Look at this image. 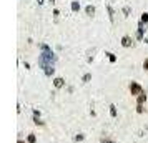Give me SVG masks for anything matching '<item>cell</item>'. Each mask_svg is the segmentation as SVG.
<instances>
[{
  "instance_id": "obj_1",
  "label": "cell",
  "mask_w": 148,
  "mask_h": 143,
  "mask_svg": "<svg viewBox=\"0 0 148 143\" xmlns=\"http://www.w3.org/2000/svg\"><path fill=\"white\" fill-rule=\"evenodd\" d=\"M40 48H42V55L38 58V65L43 68V72H45L47 76H50V75H53V72H55L53 63H55V60H57V55L47 47L45 43H42Z\"/></svg>"
},
{
  "instance_id": "obj_2",
  "label": "cell",
  "mask_w": 148,
  "mask_h": 143,
  "mask_svg": "<svg viewBox=\"0 0 148 143\" xmlns=\"http://www.w3.org/2000/svg\"><path fill=\"white\" fill-rule=\"evenodd\" d=\"M130 92H131V95H137V96L143 93L141 86H140L138 83H137V82H131V83H130Z\"/></svg>"
},
{
  "instance_id": "obj_3",
  "label": "cell",
  "mask_w": 148,
  "mask_h": 143,
  "mask_svg": "<svg viewBox=\"0 0 148 143\" xmlns=\"http://www.w3.org/2000/svg\"><path fill=\"white\" fill-rule=\"evenodd\" d=\"M145 27H143V23H141V22H140L138 23V30H137V38H138V40H143V32H145Z\"/></svg>"
},
{
  "instance_id": "obj_4",
  "label": "cell",
  "mask_w": 148,
  "mask_h": 143,
  "mask_svg": "<svg viewBox=\"0 0 148 143\" xmlns=\"http://www.w3.org/2000/svg\"><path fill=\"white\" fill-rule=\"evenodd\" d=\"M121 45H123V47H131V45H133V42H131V38L128 37V35H125V37L121 38Z\"/></svg>"
},
{
  "instance_id": "obj_5",
  "label": "cell",
  "mask_w": 148,
  "mask_h": 143,
  "mask_svg": "<svg viewBox=\"0 0 148 143\" xmlns=\"http://www.w3.org/2000/svg\"><path fill=\"white\" fill-rule=\"evenodd\" d=\"M53 85H55V88H62V86L65 85V80L60 78V76H57L55 80H53Z\"/></svg>"
},
{
  "instance_id": "obj_6",
  "label": "cell",
  "mask_w": 148,
  "mask_h": 143,
  "mask_svg": "<svg viewBox=\"0 0 148 143\" xmlns=\"http://www.w3.org/2000/svg\"><path fill=\"white\" fill-rule=\"evenodd\" d=\"M85 12H87V15H88V17H93V15H95V7H93V5H87Z\"/></svg>"
},
{
  "instance_id": "obj_7",
  "label": "cell",
  "mask_w": 148,
  "mask_h": 143,
  "mask_svg": "<svg viewBox=\"0 0 148 143\" xmlns=\"http://www.w3.org/2000/svg\"><path fill=\"white\" fill-rule=\"evenodd\" d=\"M70 7H72V12H78V10H80V2H77V0H75V2H72V5H70Z\"/></svg>"
},
{
  "instance_id": "obj_8",
  "label": "cell",
  "mask_w": 148,
  "mask_h": 143,
  "mask_svg": "<svg viewBox=\"0 0 148 143\" xmlns=\"http://www.w3.org/2000/svg\"><path fill=\"white\" fill-rule=\"evenodd\" d=\"M143 102H147V95H145V92L138 95V105H143Z\"/></svg>"
},
{
  "instance_id": "obj_9",
  "label": "cell",
  "mask_w": 148,
  "mask_h": 143,
  "mask_svg": "<svg viewBox=\"0 0 148 143\" xmlns=\"http://www.w3.org/2000/svg\"><path fill=\"white\" fill-rule=\"evenodd\" d=\"M110 115L111 116H117V106L115 105H110Z\"/></svg>"
},
{
  "instance_id": "obj_10",
  "label": "cell",
  "mask_w": 148,
  "mask_h": 143,
  "mask_svg": "<svg viewBox=\"0 0 148 143\" xmlns=\"http://www.w3.org/2000/svg\"><path fill=\"white\" fill-rule=\"evenodd\" d=\"M27 140H28V143H35V142H37V138H35V135H33V133H32V135H28V138H27Z\"/></svg>"
},
{
  "instance_id": "obj_11",
  "label": "cell",
  "mask_w": 148,
  "mask_h": 143,
  "mask_svg": "<svg viewBox=\"0 0 148 143\" xmlns=\"http://www.w3.org/2000/svg\"><path fill=\"white\" fill-rule=\"evenodd\" d=\"M141 23H148V13H143L141 15V20H140Z\"/></svg>"
},
{
  "instance_id": "obj_12",
  "label": "cell",
  "mask_w": 148,
  "mask_h": 143,
  "mask_svg": "<svg viewBox=\"0 0 148 143\" xmlns=\"http://www.w3.org/2000/svg\"><path fill=\"white\" fill-rule=\"evenodd\" d=\"M107 55H108V58H110V62H111V63H115V62H117V57H115L113 53H107Z\"/></svg>"
},
{
  "instance_id": "obj_13",
  "label": "cell",
  "mask_w": 148,
  "mask_h": 143,
  "mask_svg": "<svg viewBox=\"0 0 148 143\" xmlns=\"http://www.w3.org/2000/svg\"><path fill=\"white\" fill-rule=\"evenodd\" d=\"M92 80V75L90 73H87V75H83V83H87V82H90Z\"/></svg>"
},
{
  "instance_id": "obj_14",
  "label": "cell",
  "mask_w": 148,
  "mask_h": 143,
  "mask_svg": "<svg viewBox=\"0 0 148 143\" xmlns=\"http://www.w3.org/2000/svg\"><path fill=\"white\" fill-rule=\"evenodd\" d=\"M130 12H131V10H130V7H123V13H125L127 17L130 15Z\"/></svg>"
},
{
  "instance_id": "obj_15",
  "label": "cell",
  "mask_w": 148,
  "mask_h": 143,
  "mask_svg": "<svg viewBox=\"0 0 148 143\" xmlns=\"http://www.w3.org/2000/svg\"><path fill=\"white\" fill-rule=\"evenodd\" d=\"M108 13H110V20L113 22V9H111L110 5H108Z\"/></svg>"
},
{
  "instance_id": "obj_16",
  "label": "cell",
  "mask_w": 148,
  "mask_h": 143,
  "mask_svg": "<svg viewBox=\"0 0 148 143\" xmlns=\"http://www.w3.org/2000/svg\"><path fill=\"white\" fill-rule=\"evenodd\" d=\"M80 140H83V135H77L75 136V142H80Z\"/></svg>"
},
{
  "instance_id": "obj_17",
  "label": "cell",
  "mask_w": 148,
  "mask_h": 143,
  "mask_svg": "<svg viewBox=\"0 0 148 143\" xmlns=\"http://www.w3.org/2000/svg\"><path fill=\"white\" fill-rule=\"evenodd\" d=\"M137 112L141 113V112H143V105H137Z\"/></svg>"
},
{
  "instance_id": "obj_18",
  "label": "cell",
  "mask_w": 148,
  "mask_h": 143,
  "mask_svg": "<svg viewBox=\"0 0 148 143\" xmlns=\"http://www.w3.org/2000/svg\"><path fill=\"white\" fill-rule=\"evenodd\" d=\"M143 68H145V70H148V58L143 62Z\"/></svg>"
},
{
  "instance_id": "obj_19",
  "label": "cell",
  "mask_w": 148,
  "mask_h": 143,
  "mask_svg": "<svg viewBox=\"0 0 148 143\" xmlns=\"http://www.w3.org/2000/svg\"><path fill=\"white\" fill-rule=\"evenodd\" d=\"M37 2H38V3H43V0H37Z\"/></svg>"
},
{
  "instance_id": "obj_20",
  "label": "cell",
  "mask_w": 148,
  "mask_h": 143,
  "mask_svg": "<svg viewBox=\"0 0 148 143\" xmlns=\"http://www.w3.org/2000/svg\"><path fill=\"white\" fill-rule=\"evenodd\" d=\"M17 143H25V142H22V140H19V142H17Z\"/></svg>"
},
{
  "instance_id": "obj_21",
  "label": "cell",
  "mask_w": 148,
  "mask_h": 143,
  "mask_svg": "<svg viewBox=\"0 0 148 143\" xmlns=\"http://www.w3.org/2000/svg\"><path fill=\"white\" fill-rule=\"evenodd\" d=\"M107 143H115V142H107Z\"/></svg>"
},
{
  "instance_id": "obj_22",
  "label": "cell",
  "mask_w": 148,
  "mask_h": 143,
  "mask_svg": "<svg viewBox=\"0 0 148 143\" xmlns=\"http://www.w3.org/2000/svg\"><path fill=\"white\" fill-rule=\"evenodd\" d=\"M145 42H148V38H145Z\"/></svg>"
}]
</instances>
